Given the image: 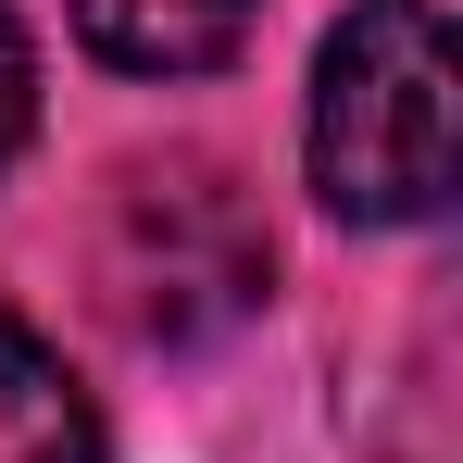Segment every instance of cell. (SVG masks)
I'll list each match as a JSON object with an SVG mask.
<instances>
[{
	"label": "cell",
	"instance_id": "1",
	"mask_svg": "<svg viewBox=\"0 0 463 463\" xmlns=\"http://www.w3.org/2000/svg\"><path fill=\"white\" fill-rule=\"evenodd\" d=\"M313 188L338 226H439L451 213V25L439 0L338 13L313 63Z\"/></svg>",
	"mask_w": 463,
	"mask_h": 463
},
{
	"label": "cell",
	"instance_id": "2",
	"mask_svg": "<svg viewBox=\"0 0 463 463\" xmlns=\"http://www.w3.org/2000/svg\"><path fill=\"white\" fill-rule=\"evenodd\" d=\"M276 250H263V213L238 201L226 163H126L113 175V213H100V301L126 338H213L263 301Z\"/></svg>",
	"mask_w": 463,
	"mask_h": 463
},
{
	"label": "cell",
	"instance_id": "3",
	"mask_svg": "<svg viewBox=\"0 0 463 463\" xmlns=\"http://www.w3.org/2000/svg\"><path fill=\"white\" fill-rule=\"evenodd\" d=\"M263 0H76V38L113 76H213L250 51Z\"/></svg>",
	"mask_w": 463,
	"mask_h": 463
},
{
	"label": "cell",
	"instance_id": "4",
	"mask_svg": "<svg viewBox=\"0 0 463 463\" xmlns=\"http://www.w3.org/2000/svg\"><path fill=\"white\" fill-rule=\"evenodd\" d=\"M0 463H100V401L13 301H0Z\"/></svg>",
	"mask_w": 463,
	"mask_h": 463
},
{
	"label": "cell",
	"instance_id": "5",
	"mask_svg": "<svg viewBox=\"0 0 463 463\" xmlns=\"http://www.w3.org/2000/svg\"><path fill=\"white\" fill-rule=\"evenodd\" d=\"M25 126H38V51H25V25L0 13V163L25 151Z\"/></svg>",
	"mask_w": 463,
	"mask_h": 463
}]
</instances>
